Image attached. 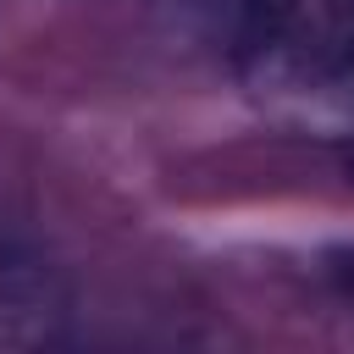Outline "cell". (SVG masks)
Returning <instances> with one entry per match:
<instances>
[{
    "label": "cell",
    "mask_w": 354,
    "mask_h": 354,
    "mask_svg": "<svg viewBox=\"0 0 354 354\" xmlns=\"http://www.w3.org/2000/svg\"><path fill=\"white\" fill-rule=\"evenodd\" d=\"M238 77L282 127L354 138V0H243Z\"/></svg>",
    "instance_id": "obj_1"
}]
</instances>
